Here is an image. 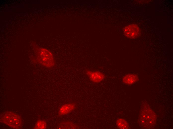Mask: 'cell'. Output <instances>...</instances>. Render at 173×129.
<instances>
[{"mask_svg": "<svg viewBox=\"0 0 173 129\" xmlns=\"http://www.w3.org/2000/svg\"><path fill=\"white\" fill-rule=\"evenodd\" d=\"M157 116L146 101H144L141 104L138 118L139 126L145 129L153 128L156 124Z\"/></svg>", "mask_w": 173, "mask_h": 129, "instance_id": "6da1fadb", "label": "cell"}, {"mask_svg": "<svg viewBox=\"0 0 173 129\" xmlns=\"http://www.w3.org/2000/svg\"><path fill=\"white\" fill-rule=\"evenodd\" d=\"M35 49V55L31 59L33 62L48 68L55 66V61L50 51L45 48L37 47Z\"/></svg>", "mask_w": 173, "mask_h": 129, "instance_id": "7a4b0ae2", "label": "cell"}, {"mask_svg": "<svg viewBox=\"0 0 173 129\" xmlns=\"http://www.w3.org/2000/svg\"><path fill=\"white\" fill-rule=\"evenodd\" d=\"M0 122L14 129H21L22 128V121L19 115L11 111H6L1 114Z\"/></svg>", "mask_w": 173, "mask_h": 129, "instance_id": "3957f363", "label": "cell"}, {"mask_svg": "<svg viewBox=\"0 0 173 129\" xmlns=\"http://www.w3.org/2000/svg\"><path fill=\"white\" fill-rule=\"evenodd\" d=\"M123 31L126 36L129 38L133 39L139 36L140 30L137 25L132 24L125 27Z\"/></svg>", "mask_w": 173, "mask_h": 129, "instance_id": "277c9868", "label": "cell"}, {"mask_svg": "<svg viewBox=\"0 0 173 129\" xmlns=\"http://www.w3.org/2000/svg\"><path fill=\"white\" fill-rule=\"evenodd\" d=\"M85 73L90 80L95 83L101 82L105 79V76L103 73L97 71H93L86 69Z\"/></svg>", "mask_w": 173, "mask_h": 129, "instance_id": "5b68a950", "label": "cell"}, {"mask_svg": "<svg viewBox=\"0 0 173 129\" xmlns=\"http://www.w3.org/2000/svg\"><path fill=\"white\" fill-rule=\"evenodd\" d=\"M77 107V104L74 102L65 104L60 107L58 114L61 116L65 115L75 110Z\"/></svg>", "mask_w": 173, "mask_h": 129, "instance_id": "8992f818", "label": "cell"}, {"mask_svg": "<svg viewBox=\"0 0 173 129\" xmlns=\"http://www.w3.org/2000/svg\"><path fill=\"white\" fill-rule=\"evenodd\" d=\"M138 79V77L137 75L129 73L125 75L123 77L122 81L125 84L131 85L136 82Z\"/></svg>", "mask_w": 173, "mask_h": 129, "instance_id": "52a82bcc", "label": "cell"}, {"mask_svg": "<svg viewBox=\"0 0 173 129\" xmlns=\"http://www.w3.org/2000/svg\"><path fill=\"white\" fill-rule=\"evenodd\" d=\"M79 127L77 124L70 121H63L60 122L57 125L58 129H78Z\"/></svg>", "mask_w": 173, "mask_h": 129, "instance_id": "ba28073f", "label": "cell"}, {"mask_svg": "<svg viewBox=\"0 0 173 129\" xmlns=\"http://www.w3.org/2000/svg\"><path fill=\"white\" fill-rule=\"evenodd\" d=\"M116 125L117 128L120 129H128L130 128L128 122L124 119H118L116 120Z\"/></svg>", "mask_w": 173, "mask_h": 129, "instance_id": "9c48e42d", "label": "cell"}, {"mask_svg": "<svg viewBox=\"0 0 173 129\" xmlns=\"http://www.w3.org/2000/svg\"><path fill=\"white\" fill-rule=\"evenodd\" d=\"M46 122L45 120H39L36 123L33 129H45L46 128Z\"/></svg>", "mask_w": 173, "mask_h": 129, "instance_id": "30bf717a", "label": "cell"}]
</instances>
